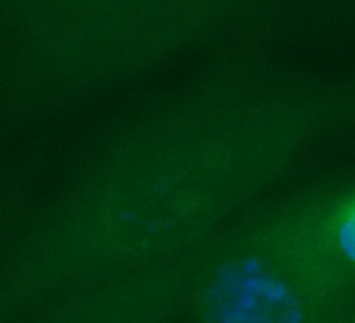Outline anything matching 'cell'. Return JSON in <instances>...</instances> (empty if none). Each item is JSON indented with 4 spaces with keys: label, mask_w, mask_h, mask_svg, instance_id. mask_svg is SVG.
<instances>
[{
    "label": "cell",
    "mask_w": 355,
    "mask_h": 323,
    "mask_svg": "<svg viewBox=\"0 0 355 323\" xmlns=\"http://www.w3.org/2000/svg\"><path fill=\"white\" fill-rule=\"evenodd\" d=\"M331 231L338 251L352 267H355V192L339 201Z\"/></svg>",
    "instance_id": "obj_1"
}]
</instances>
